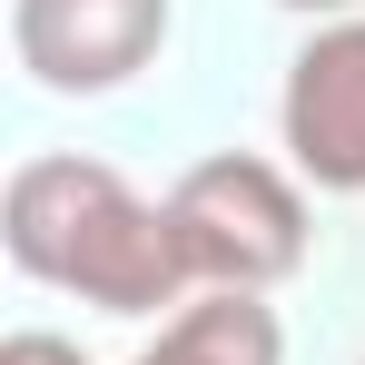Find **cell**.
Segmentation results:
<instances>
[{"mask_svg":"<svg viewBox=\"0 0 365 365\" xmlns=\"http://www.w3.org/2000/svg\"><path fill=\"white\" fill-rule=\"evenodd\" d=\"M0 247L30 287H60L99 316H158L197 297L168 197H138L109 158H20L0 187Z\"/></svg>","mask_w":365,"mask_h":365,"instance_id":"6da1fadb","label":"cell"},{"mask_svg":"<svg viewBox=\"0 0 365 365\" xmlns=\"http://www.w3.org/2000/svg\"><path fill=\"white\" fill-rule=\"evenodd\" d=\"M168 217H178L187 277L197 287H237V297H267L306 267V187L257 158V148H217L197 158L178 187H168Z\"/></svg>","mask_w":365,"mask_h":365,"instance_id":"7a4b0ae2","label":"cell"},{"mask_svg":"<svg viewBox=\"0 0 365 365\" xmlns=\"http://www.w3.org/2000/svg\"><path fill=\"white\" fill-rule=\"evenodd\" d=\"M168 10L178 0H10V60L60 99H99L168 50Z\"/></svg>","mask_w":365,"mask_h":365,"instance_id":"3957f363","label":"cell"},{"mask_svg":"<svg viewBox=\"0 0 365 365\" xmlns=\"http://www.w3.org/2000/svg\"><path fill=\"white\" fill-rule=\"evenodd\" d=\"M277 128H287V158L306 187L365 197V20H326L287 60Z\"/></svg>","mask_w":365,"mask_h":365,"instance_id":"277c9868","label":"cell"},{"mask_svg":"<svg viewBox=\"0 0 365 365\" xmlns=\"http://www.w3.org/2000/svg\"><path fill=\"white\" fill-rule=\"evenodd\" d=\"M128 365H287V326H277V306H267V297L197 287V297H187Z\"/></svg>","mask_w":365,"mask_h":365,"instance_id":"5b68a950","label":"cell"},{"mask_svg":"<svg viewBox=\"0 0 365 365\" xmlns=\"http://www.w3.org/2000/svg\"><path fill=\"white\" fill-rule=\"evenodd\" d=\"M0 365H89V356H79L69 336H50V326H20V336L0 346Z\"/></svg>","mask_w":365,"mask_h":365,"instance_id":"8992f818","label":"cell"},{"mask_svg":"<svg viewBox=\"0 0 365 365\" xmlns=\"http://www.w3.org/2000/svg\"><path fill=\"white\" fill-rule=\"evenodd\" d=\"M287 10H306V20H356V0H287Z\"/></svg>","mask_w":365,"mask_h":365,"instance_id":"52a82bcc","label":"cell"}]
</instances>
